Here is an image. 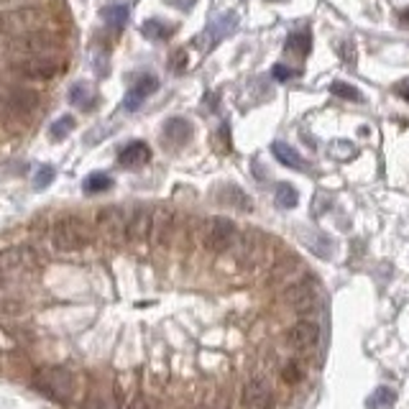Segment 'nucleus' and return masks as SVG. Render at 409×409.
<instances>
[{
  "instance_id": "1",
  "label": "nucleus",
  "mask_w": 409,
  "mask_h": 409,
  "mask_svg": "<svg viewBox=\"0 0 409 409\" xmlns=\"http://www.w3.org/2000/svg\"><path fill=\"white\" fill-rule=\"evenodd\" d=\"M49 23H52V13L46 8L26 6L13 8V10H3L0 13V36L15 38L26 36V34H36V31H44Z\"/></svg>"
},
{
  "instance_id": "2",
  "label": "nucleus",
  "mask_w": 409,
  "mask_h": 409,
  "mask_svg": "<svg viewBox=\"0 0 409 409\" xmlns=\"http://www.w3.org/2000/svg\"><path fill=\"white\" fill-rule=\"evenodd\" d=\"M34 387L44 396H49L52 402L69 404L75 396L77 381L67 366H44L34 373Z\"/></svg>"
},
{
  "instance_id": "3",
  "label": "nucleus",
  "mask_w": 409,
  "mask_h": 409,
  "mask_svg": "<svg viewBox=\"0 0 409 409\" xmlns=\"http://www.w3.org/2000/svg\"><path fill=\"white\" fill-rule=\"evenodd\" d=\"M52 243L62 253H75L92 243V231L80 215H62L52 228Z\"/></svg>"
},
{
  "instance_id": "4",
  "label": "nucleus",
  "mask_w": 409,
  "mask_h": 409,
  "mask_svg": "<svg viewBox=\"0 0 409 409\" xmlns=\"http://www.w3.org/2000/svg\"><path fill=\"white\" fill-rule=\"evenodd\" d=\"M233 253H236V264L243 271H256V268L268 266L274 261L271 259V245H268L266 236H261L259 231L241 233L236 245H233Z\"/></svg>"
},
{
  "instance_id": "5",
  "label": "nucleus",
  "mask_w": 409,
  "mask_h": 409,
  "mask_svg": "<svg viewBox=\"0 0 409 409\" xmlns=\"http://www.w3.org/2000/svg\"><path fill=\"white\" fill-rule=\"evenodd\" d=\"M6 49L10 52L13 59L23 57H46V54H59L62 52V36L52 31H36V34H26V36L8 38Z\"/></svg>"
},
{
  "instance_id": "6",
  "label": "nucleus",
  "mask_w": 409,
  "mask_h": 409,
  "mask_svg": "<svg viewBox=\"0 0 409 409\" xmlns=\"http://www.w3.org/2000/svg\"><path fill=\"white\" fill-rule=\"evenodd\" d=\"M67 57L64 52L59 54H46V57H23V59L10 62V69L15 75L29 77V80H54L67 69Z\"/></svg>"
},
{
  "instance_id": "7",
  "label": "nucleus",
  "mask_w": 409,
  "mask_h": 409,
  "mask_svg": "<svg viewBox=\"0 0 409 409\" xmlns=\"http://www.w3.org/2000/svg\"><path fill=\"white\" fill-rule=\"evenodd\" d=\"M238 236H241L238 225L233 223L231 217H210L208 223L202 225V231H200L202 245H205L210 253H228V251H233V245H236Z\"/></svg>"
},
{
  "instance_id": "8",
  "label": "nucleus",
  "mask_w": 409,
  "mask_h": 409,
  "mask_svg": "<svg viewBox=\"0 0 409 409\" xmlns=\"http://www.w3.org/2000/svg\"><path fill=\"white\" fill-rule=\"evenodd\" d=\"M282 302L292 313L302 315V317H310L320 310V294H317L315 282H310V279H297V282L287 284L282 289Z\"/></svg>"
},
{
  "instance_id": "9",
  "label": "nucleus",
  "mask_w": 409,
  "mask_h": 409,
  "mask_svg": "<svg viewBox=\"0 0 409 409\" xmlns=\"http://www.w3.org/2000/svg\"><path fill=\"white\" fill-rule=\"evenodd\" d=\"M128 213L120 205H108L97 213V233L103 236L105 243L120 245L128 238Z\"/></svg>"
},
{
  "instance_id": "10",
  "label": "nucleus",
  "mask_w": 409,
  "mask_h": 409,
  "mask_svg": "<svg viewBox=\"0 0 409 409\" xmlns=\"http://www.w3.org/2000/svg\"><path fill=\"white\" fill-rule=\"evenodd\" d=\"M38 108V92L29 87H10L0 92V113L8 118H26Z\"/></svg>"
},
{
  "instance_id": "11",
  "label": "nucleus",
  "mask_w": 409,
  "mask_h": 409,
  "mask_svg": "<svg viewBox=\"0 0 409 409\" xmlns=\"http://www.w3.org/2000/svg\"><path fill=\"white\" fill-rule=\"evenodd\" d=\"M320 338H322V330L317 322L313 320H299L287 330L284 335V340L289 345L292 350H297V353H313L317 345H320Z\"/></svg>"
},
{
  "instance_id": "12",
  "label": "nucleus",
  "mask_w": 409,
  "mask_h": 409,
  "mask_svg": "<svg viewBox=\"0 0 409 409\" xmlns=\"http://www.w3.org/2000/svg\"><path fill=\"white\" fill-rule=\"evenodd\" d=\"M174 228H177V215L174 210L166 208V205H157L151 208V233L149 241L157 248H166L174 238Z\"/></svg>"
},
{
  "instance_id": "13",
  "label": "nucleus",
  "mask_w": 409,
  "mask_h": 409,
  "mask_svg": "<svg viewBox=\"0 0 409 409\" xmlns=\"http://www.w3.org/2000/svg\"><path fill=\"white\" fill-rule=\"evenodd\" d=\"M241 399H243L245 409H271L274 407V392L268 387L266 379L261 376H253L243 384V392H241Z\"/></svg>"
},
{
  "instance_id": "14",
  "label": "nucleus",
  "mask_w": 409,
  "mask_h": 409,
  "mask_svg": "<svg viewBox=\"0 0 409 409\" xmlns=\"http://www.w3.org/2000/svg\"><path fill=\"white\" fill-rule=\"evenodd\" d=\"M38 266V256L31 245H10L0 253V268L3 271H31Z\"/></svg>"
},
{
  "instance_id": "15",
  "label": "nucleus",
  "mask_w": 409,
  "mask_h": 409,
  "mask_svg": "<svg viewBox=\"0 0 409 409\" xmlns=\"http://www.w3.org/2000/svg\"><path fill=\"white\" fill-rule=\"evenodd\" d=\"M149 233H151V208L149 205H136L131 213H128V241H134V243H143V241H149Z\"/></svg>"
},
{
  "instance_id": "16",
  "label": "nucleus",
  "mask_w": 409,
  "mask_h": 409,
  "mask_svg": "<svg viewBox=\"0 0 409 409\" xmlns=\"http://www.w3.org/2000/svg\"><path fill=\"white\" fill-rule=\"evenodd\" d=\"M164 143L171 149H182L192 138V123L187 118H169L164 123Z\"/></svg>"
},
{
  "instance_id": "17",
  "label": "nucleus",
  "mask_w": 409,
  "mask_h": 409,
  "mask_svg": "<svg viewBox=\"0 0 409 409\" xmlns=\"http://www.w3.org/2000/svg\"><path fill=\"white\" fill-rule=\"evenodd\" d=\"M157 89H159V80H157L154 75H143V77H138L134 87L128 89V95H126V108H128L131 113L138 110V108L143 105V100H146L149 95H154Z\"/></svg>"
},
{
  "instance_id": "18",
  "label": "nucleus",
  "mask_w": 409,
  "mask_h": 409,
  "mask_svg": "<svg viewBox=\"0 0 409 409\" xmlns=\"http://www.w3.org/2000/svg\"><path fill=\"white\" fill-rule=\"evenodd\" d=\"M85 409H118V396L108 384H97L87 392V399L82 404Z\"/></svg>"
},
{
  "instance_id": "19",
  "label": "nucleus",
  "mask_w": 409,
  "mask_h": 409,
  "mask_svg": "<svg viewBox=\"0 0 409 409\" xmlns=\"http://www.w3.org/2000/svg\"><path fill=\"white\" fill-rule=\"evenodd\" d=\"M149 162H151V149H149V143H143V141L128 143L118 157L120 166H128V169H138V166H143V164H149Z\"/></svg>"
},
{
  "instance_id": "20",
  "label": "nucleus",
  "mask_w": 409,
  "mask_h": 409,
  "mask_svg": "<svg viewBox=\"0 0 409 409\" xmlns=\"http://www.w3.org/2000/svg\"><path fill=\"white\" fill-rule=\"evenodd\" d=\"M128 13H131V8L126 3H110V6L103 8V21L113 34H120V31L126 29Z\"/></svg>"
},
{
  "instance_id": "21",
  "label": "nucleus",
  "mask_w": 409,
  "mask_h": 409,
  "mask_svg": "<svg viewBox=\"0 0 409 409\" xmlns=\"http://www.w3.org/2000/svg\"><path fill=\"white\" fill-rule=\"evenodd\" d=\"M271 151H274V157L279 159V164H284V166H289V169H299V171H310V164L299 157L292 146H287V143L274 141L271 143Z\"/></svg>"
},
{
  "instance_id": "22",
  "label": "nucleus",
  "mask_w": 409,
  "mask_h": 409,
  "mask_svg": "<svg viewBox=\"0 0 409 409\" xmlns=\"http://www.w3.org/2000/svg\"><path fill=\"white\" fill-rule=\"evenodd\" d=\"M313 49V36L307 29H297L292 31L289 38H287V52L294 54V57H307Z\"/></svg>"
},
{
  "instance_id": "23",
  "label": "nucleus",
  "mask_w": 409,
  "mask_h": 409,
  "mask_svg": "<svg viewBox=\"0 0 409 409\" xmlns=\"http://www.w3.org/2000/svg\"><path fill=\"white\" fill-rule=\"evenodd\" d=\"M282 381L284 384H289V387H294V384H299V381L307 376V368L305 364L299 361V358H292V361H287V364L282 366Z\"/></svg>"
},
{
  "instance_id": "24",
  "label": "nucleus",
  "mask_w": 409,
  "mask_h": 409,
  "mask_svg": "<svg viewBox=\"0 0 409 409\" xmlns=\"http://www.w3.org/2000/svg\"><path fill=\"white\" fill-rule=\"evenodd\" d=\"M141 34L151 41H166L171 36V26H166L164 21L159 18H149V21H143L141 26Z\"/></svg>"
},
{
  "instance_id": "25",
  "label": "nucleus",
  "mask_w": 409,
  "mask_h": 409,
  "mask_svg": "<svg viewBox=\"0 0 409 409\" xmlns=\"http://www.w3.org/2000/svg\"><path fill=\"white\" fill-rule=\"evenodd\" d=\"M396 404V392L389 387H381L376 389L371 396H368V402H366V407L368 409H392Z\"/></svg>"
},
{
  "instance_id": "26",
  "label": "nucleus",
  "mask_w": 409,
  "mask_h": 409,
  "mask_svg": "<svg viewBox=\"0 0 409 409\" xmlns=\"http://www.w3.org/2000/svg\"><path fill=\"white\" fill-rule=\"evenodd\" d=\"M113 187V179L103 171H95V174H89L87 182H85V192L87 194H100V192H108Z\"/></svg>"
},
{
  "instance_id": "27",
  "label": "nucleus",
  "mask_w": 409,
  "mask_h": 409,
  "mask_svg": "<svg viewBox=\"0 0 409 409\" xmlns=\"http://www.w3.org/2000/svg\"><path fill=\"white\" fill-rule=\"evenodd\" d=\"M297 202H299V194L292 185L282 182V185L276 187V205H279V208L292 210V208H297Z\"/></svg>"
},
{
  "instance_id": "28",
  "label": "nucleus",
  "mask_w": 409,
  "mask_h": 409,
  "mask_svg": "<svg viewBox=\"0 0 409 409\" xmlns=\"http://www.w3.org/2000/svg\"><path fill=\"white\" fill-rule=\"evenodd\" d=\"M69 103L77 105V108H89L92 105V89L85 82L72 85V89H69Z\"/></svg>"
},
{
  "instance_id": "29",
  "label": "nucleus",
  "mask_w": 409,
  "mask_h": 409,
  "mask_svg": "<svg viewBox=\"0 0 409 409\" xmlns=\"http://www.w3.org/2000/svg\"><path fill=\"white\" fill-rule=\"evenodd\" d=\"M333 95L343 97V100H350V103L361 100V92L353 85H348V82H333Z\"/></svg>"
},
{
  "instance_id": "30",
  "label": "nucleus",
  "mask_w": 409,
  "mask_h": 409,
  "mask_svg": "<svg viewBox=\"0 0 409 409\" xmlns=\"http://www.w3.org/2000/svg\"><path fill=\"white\" fill-rule=\"evenodd\" d=\"M75 128H77V120L72 118V115H64V118H59L52 126V136H54V138H64V136L72 134Z\"/></svg>"
},
{
  "instance_id": "31",
  "label": "nucleus",
  "mask_w": 409,
  "mask_h": 409,
  "mask_svg": "<svg viewBox=\"0 0 409 409\" xmlns=\"http://www.w3.org/2000/svg\"><path fill=\"white\" fill-rule=\"evenodd\" d=\"M52 182H54V166H41V169L36 171L34 187H36V189H44V187H49Z\"/></svg>"
},
{
  "instance_id": "32",
  "label": "nucleus",
  "mask_w": 409,
  "mask_h": 409,
  "mask_svg": "<svg viewBox=\"0 0 409 409\" xmlns=\"http://www.w3.org/2000/svg\"><path fill=\"white\" fill-rule=\"evenodd\" d=\"M169 67L174 69V72H182V69L187 67V52H185V49L174 52V57L169 59Z\"/></svg>"
},
{
  "instance_id": "33",
  "label": "nucleus",
  "mask_w": 409,
  "mask_h": 409,
  "mask_svg": "<svg viewBox=\"0 0 409 409\" xmlns=\"http://www.w3.org/2000/svg\"><path fill=\"white\" fill-rule=\"evenodd\" d=\"M271 75H274V80L287 82V80H292V77H294V69H289L287 64H276V67L271 69Z\"/></svg>"
},
{
  "instance_id": "34",
  "label": "nucleus",
  "mask_w": 409,
  "mask_h": 409,
  "mask_svg": "<svg viewBox=\"0 0 409 409\" xmlns=\"http://www.w3.org/2000/svg\"><path fill=\"white\" fill-rule=\"evenodd\" d=\"M154 407H157V404L151 402L149 396H138V399L131 404V409H154Z\"/></svg>"
},
{
  "instance_id": "35",
  "label": "nucleus",
  "mask_w": 409,
  "mask_h": 409,
  "mask_svg": "<svg viewBox=\"0 0 409 409\" xmlns=\"http://www.w3.org/2000/svg\"><path fill=\"white\" fill-rule=\"evenodd\" d=\"M396 92H399V95H402L404 100H407V103H409V80H404L402 85H399V87H396Z\"/></svg>"
},
{
  "instance_id": "36",
  "label": "nucleus",
  "mask_w": 409,
  "mask_h": 409,
  "mask_svg": "<svg viewBox=\"0 0 409 409\" xmlns=\"http://www.w3.org/2000/svg\"><path fill=\"white\" fill-rule=\"evenodd\" d=\"M402 18H404V21H409V10H404V13H402Z\"/></svg>"
}]
</instances>
